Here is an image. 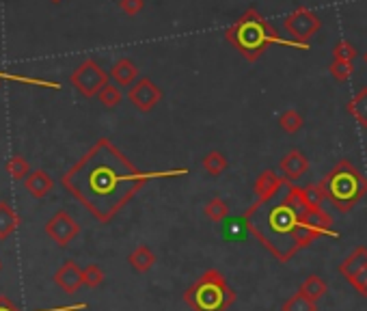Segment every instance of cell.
<instances>
[{
  "instance_id": "4fadbf2b",
  "label": "cell",
  "mask_w": 367,
  "mask_h": 311,
  "mask_svg": "<svg viewBox=\"0 0 367 311\" xmlns=\"http://www.w3.org/2000/svg\"><path fill=\"white\" fill-rule=\"evenodd\" d=\"M365 268H367V246H357L350 255L339 264V272L348 283H350Z\"/></svg>"
},
{
  "instance_id": "4dcf8cb0",
  "label": "cell",
  "mask_w": 367,
  "mask_h": 311,
  "mask_svg": "<svg viewBox=\"0 0 367 311\" xmlns=\"http://www.w3.org/2000/svg\"><path fill=\"white\" fill-rule=\"evenodd\" d=\"M350 285L359 292L361 296H365V299H367V268H365L363 272H359V275L350 281Z\"/></svg>"
},
{
  "instance_id": "7402d4cb",
  "label": "cell",
  "mask_w": 367,
  "mask_h": 311,
  "mask_svg": "<svg viewBox=\"0 0 367 311\" xmlns=\"http://www.w3.org/2000/svg\"><path fill=\"white\" fill-rule=\"evenodd\" d=\"M205 217L210 219V221H214V223H221V221H225L227 219V214H229V205H227V201L225 199H221V197H214V199H210L207 203H205Z\"/></svg>"
},
{
  "instance_id": "e575fe53",
  "label": "cell",
  "mask_w": 367,
  "mask_h": 311,
  "mask_svg": "<svg viewBox=\"0 0 367 311\" xmlns=\"http://www.w3.org/2000/svg\"><path fill=\"white\" fill-rule=\"evenodd\" d=\"M365 63H367V52H365Z\"/></svg>"
},
{
  "instance_id": "30bf717a",
  "label": "cell",
  "mask_w": 367,
  "mask_h": 311,
  "mask_svg": "<svg viewBox=\"0 0 367 311\" xmlns=\"http://www.w3.org/2000/svg\"><path fill=\"white\" fill-rule=\"evenodd\" d=\"M287 184H292V182H287L285 178H281V175H277L275 171H262L257 175V180H255V201L257 203H268V201H273L277 194L281 192V188H287Z\"/></svg>"
},
{
  "instance_id": "8fae6325",
  "label": "cell",
  "mask_w": 367,
  "mask_h": 311,
  "mask_svg": "<svg viewBox=\"0 0 367 311\" xmlns=\"http://www.w3.org/2000/svg\"><path fill=\"white\" fill-rule=\"evenodd\" d=\"M54 283L59 285L67 294H76L80 289V285H85L83 281V270L78 268L74 260H67L59 270L54 272Z\"/></svg>"
},
{
  "instance_id": "484cf974",
  "label": "cell",
  "mask_w": 367,
  "mask_h": 311,
  "mask_svg": "<svg viewBox=\"0 0 367 311\" xmlns=\"http://www.w3.org/2000/svg\"><path fill=\"white\" fill-rule=\"evenodd\" d=\"M98 100H100V104H102L104 108H114V106L121 104V91H119V87H114V85L108 83V85L100 91Z\"/></svg>"
},
{
  "instance_id": "ac0fdd59",
  "label": "cell",
  "mask_w": 367,
  "mask_h": 311,
  "mask_svg": "<svg viewBox=\"0 0 367 311\" xmlns=\"http://www.w3.org/2000/svg\"><path fill=\"white\" fill-rule=\"evenodd\" d=\"M348 112H350L355 119L359 121L361 128L367 130V87H361L355 95H352V100L348 102Z\"/></svg>"
},
{
  "instance_id": "3957f363",
  "label": "cell",
  "mask_w": 367,
  "mask_h": 311,
  "mask_svg": "<svg viewBox=\"0 0 367 311\" xmlns=\"http://www.w3.org/2000/svg\"><path fill=\"white\" fill-rule=\"evenodd\" d=\"M225 39L234 46L240 56L248 63H255L257 58L270 48V46H285V48H296V50H309L292 39L281 37L268 19L257 9H246L234 24L225 31Z\"/></svg>"
},
{
  "instance_id": "7a4b0ae2",
  "label": "cell",
  "mask_w": 367,
  "mask_h": 311,
  "mask_svg": "<svg viewBox=\"0 0 367 311\" xmlns=\"http://www.w3.org/2000/svg\"><path fill=\"white\" fill-rule=\"evenodd\" d=\"M316 210L307 203L305 188L287 184L281 201L253 203L244 212V225L273 255L287 264L324 233L309 223L307 214Z\"/></svg>"
},
{
  "instance_id": "9c48e42d",
  "label": "cell",
  "mask_w": 367,
  "mask_h": 311,
  "mask_svg": "<svg viewBox=\"0 0 367 311\" xmlns=\"http://www.w3.org/2000/svg\"><path fill=\"white\" fill-rule=\"evenodd\" d=\"M46 233L59 244V246H67L76 236L80 233V225L76 223V219L71 217L69 212L59 210L54 217L46 223Z\"/></svg>"
},
{
  "instance_id": "d4e9b609",
  "label": "cell",
  "mask_w": 367,
  "mask_h": 311,
  "mask_svg": "<svg viewBox=\"0 0 367 311\" xmlns=\"http://www.w3.org/2000/svg\"><path fill=\"white\" fill-rule=\"evenodd\" d=\"M357 56H359L357 46L348 42V39H341V42H337L335 48H333V58H335V61H350L352 63Z\"/></svg>"
},
{
  "instance_id": "44dd1931",
  "label": "cell",
  "mask_w": 367,
  "mask_h": 311,
  "mask_svg": "<svg viewBox=\"0 0 367 311\" xmlns=\"http://www.w3.org/2000/svg\"><path fill=\"white\" fill-rule=\"evenodd\" d=\"M279 126H281L283 132H287V134H296V132H300L302 126H305V117H302L298 110H294V108H287V110H283V112L279 115Z\"/></svg>"
},
{
  "instance_id": "e0dca14e",
  "label": "cell",
  "mask_w": 367,
  "mask_h": 311,
  "mask_svg": "<svg viewBox=\"0 0 367 311\" xmlns=\"http://www.w3.org/2000/svg\"><path fill=\"white\" fill-rule=\"evenodd\" d=\"M128 262L137 272H147V270H151L153 264H156V255H153V251L147 244H139L128 255Z\"/></svg>"
},
{
  "instance_id": "1f68e13d",
  "label": "cell",
  "mask_w": 367,
  "mask_h": 311,
  "mask_svg": "<svg viewBox=\"0 0 367 311\" xmlns=\"http://www.w3.org/2000/svg\"><path fill=\"white\" fill-rule=\"evenodd\" d=\"M0 311H20L17 305H13L7 296H0Z\"/></svg>"
},
{
  "instance_id": "ffe728a7",
  "label": "cell",
  "mask_w": 367,
  "mask_h": 311,
  "mask_svg": "<svg viewBox=\"0 0 367 311\" xmlns=\"http://www.w3.org/2000/svg\"><path fill=\"white\" fill-rule=\"evenodd\" d=\"M201 167L207 175H212V178H219V175L225 173L227 169V158L219 151V149H212L203 156V160H201Z\"/></svg>"
},
{
  "instance_id": "f1b7e54d",
  "label": "cell",
  "mask_w": 367,
  "mask_h": 311,
  "mask_svg": "<svg viewBox=\"0 0 367 311\" xmlns=\"http://www.w3.org/2000/svg\"><path fill=\"white\" fill-rule=\"evenodd\" d=\"M305 199H307V203L311 205V208H322V201H326L322 186H320V184H309V186H305Z\"/></svg>"
},
{
  "instance_id": "8992f818",
  "label": "cell",
  "mask_w": 367,
  "mask_h": 311,
  "mask_svg": "<svg viewBox=\"0 0 367 311\" xmlns=\"http://www.w3.org/2000/svg\"><path fill=\"white\" fill-rule=\"evenodd\" d=\"M283 28L292 42L309 48V42H311L314 35H318L322 28V17L314 9L298 7L296 11H292L283 19Z\"/></svg>"
},
{
  "instance_id": "52a82bcc",
  "label": "cell",
  "mask_w": 367,
  "mask_h": 311,
  "mask_svg": "<svg viewBox=\"0 0 367 311\" xmlns=\"http://www.w3.org/2000/svg\"><path fill=\"white\" fill-rule=\"evenodd\" d=\"M110 74L102 69V65L93 58H87L78 67H76L69 76L71 87L85 97H98L100 91L108 85Z\"/></svg>"
},
{
  "instance_id": "4316f807",
  "label": "cell",
  "mask_w": 367,
  "mask_h": 311,
  "mask_svg": "<svg viewBox=\"0 0 367 311\" xmlns=\"http://www.w3.org/2000/svg\"><path fill=\"white\" fill-rule=\"evenodd\" d=\"M83 281L87 287H98L104 283V270L98 264H89L87 268H83Z\"/></svg>"
},
{
  "instance_id": "f546056e",
  "label": "cell",
  "mask_w": 367,
  "mask_h": 311,
  "mask_svg": "<svg viewBox=\"0 0 367 311\" xmlns=\"http://www.w3.org/2000/svg\"><path fill=\"white\" fill-rule=\"evenodd\" d=\"M119 7L126 15L134 17V15H139L145 7V0H119Z\"/></svg>"
},
{
  "instance_id": "d6a6232c",
  "label": "cell",
  "mask_w": 367,
  "mask_h": 311,
  "mask_svg": "<svg viewBox=\"0 0 367 311\" xmlns=\"http://www.w3.org/2000/svg\"><path fill=\"white\" fill-rule=\"evenodd\" d=\"M50 3H54V5H56V3H61V0H50Z\"/></svg>"
},
{
  "instance_id": "ba28073f",
  "label": "cell",
  "mask_w": 367,
  "mask_h": 311,
  "mask_svg": "<svg viewBox=\"0 0 367 311\" xmlns=\"http://www.w3.org/2000/svg\"><path fill=\"white\" fill-rule=\"evenodd\" d=\"M128 100L141 112H151L162 102V89L151 78H139L128 91Z\"/></svg>"
},
{
  "instance_id": "9a60e30c",
  "label": "cell",
  "mask_w": 367,
  "mask_h": 311,
  "mask_svg": "<svg viewBox=\"0 0 367 311\" xmlns=\"http://www.w3.org/2000/svg\"><path fill=\"white\" fill-rule=\"evenodd\" d=\"M24 188H26V192L31 194V197L42 199L54 188V180L50 178V173L40 169V171H33L28 178L24 180Z\"/></svg>"
},
{
  "instance_id": "5b68a950",
  "label": "cell",
  "mask_w": 367,
  "mask_h": 311,
  "mask_svg": "<svg viewBox=\"0 0 367 311\" xmlns=\"http://www.w3.org/2000/svg\"><path fill=\"white\" fill-rule=\"evenodd\" d=\"M184 303L192 311H227L236 303V292L221 270L210 268L184 292Z\"/></svg>"
},
{
  "instance_id": "7c38bea8",
  "label": "cell",
  "mask_w": 367,
  "mask_h": 311,
  "mask_svg": "<svg viewBox=\"0 0 367 311\" xmlns=\"http://www.w3.org/2000/svg\"><path fill=\"white\" fill-rule=\"evenodd\" d=\"M279 169L287 182H296L309 171V160L300 149H292L283 156V160L279 162Z\"/></svg>"
},
{
  "instance_id": "cb8c5ba5",
  "label": "cell",
  "mask_w": 367,
  "mask_h": 311,
  "mask_svg": "<svg viewBox=\"0 0 367 311\" xmlns=\"http://www.w3.org/2000/svg\"><path fill=\"white\" fill-rule=\"evenodd\" d=\"M7 173L11 175L13 180H26L28 175H31V167L28 162L22 158V156H11V158L7 160Z\"/></svg>"
},
{
  "instance_id": "277c9868",
  "label": "cell",
  "mask_w": 367,
  "mask_h": 311,
  "mask_svg": "<svg viewBox=\"0 0 367 311\" xmlns=\"http://www.w3.org/2000/svg\"><path fill=\"white\" fill-rule=\"evenodd\" d=\"M326 201L339 212H350L365 194L367 178L350 160H339L320 182Z\"/></svg>"
},
{
  "instance_id": "5bb4252c",
  "label": "cell",
  "mask_w": 367,
  "mask_h": 311,
  "mask_svg": "<svg viewBox=\"0 0 367 311\" xmlns=\"http://www.w3.org/2000/svg\"><path fill=\"white\" fill-rule=\"evenodd\" d=\"M110 78L114 81V85H119V87H132L139 81V67L132 58L123 56L110 67Z\"/></svg>"
},
{
  "instance_id": "83f0119b",
  "label": "cell",
  "mask_w": 367,
  "mask_h": 311,
  "mask_svg": "<svg viewBox=\"0 0 367 311\" xmlns=\"http://www.w3.org/2000/svg\"><path fill=\"white\" fill-rule=\"evenodd\" d=\"M328 72H331V76L335 78L337 83H343V81H348V78L352 76L355 65L350 61H335V58H333V63L328 65Z\"/></svg>"
},
{
  "instance_id": "6da1fadb",
  "label": "cell",
  "mask_w": 367,
  "mask_h": 311,
  "mask_svg": "<svg viewBox=\"0 0 367 311\" xmlns=\"http://www.w3.org/2000/svg\"><path fill=\"white\" fill-rule=\"evenodd\" d=\"M188 169L141 171L108 139H100L63 178V188L100 223H110L147 182L178 178Z\"/></svg>"
},
{
  "instance_id": "d590c367",
  "label": "cell",
  "mask_w": 367,
  "mask_h": 311,
  "mask_svg": "<svg viewBox=\"0 0 367 311\" xmlns=\"http://www.w3.org/2000/svg\"><path fill=\"white\" fill-rule=\"evenodd\" d=\"M0 85H3V78H0Z\"/></svg>"
},
{
  "instance_id": "603a6c76",
  "label": "cell",
  "mask_w": 367,
  "mask_h": 311,
  "mask_svg": "<svg viewBox=\"0 0 367 311\" xmlns=\"http://www.w3.org/2000/svg\"><path fill=\"white\" fill-rule=\"evenodd\" d=\"M281 311H318V303L309 301L307 296L300 294V292H296L294 296H289V299L283 303Z\"/></svg>"
},
{
  "instance_id": "836d02e7",
  "label": "cell",
  "mask_w": 367,
  "mask_h": 311,
  "mask_svg": "<svg viewBox=\"0 0 367 311\" xmlns=\"http://www.w3.org/2000/svg\"><path fill=\"white\" fill-rule=\"evenodd\" d=\"M0 270H3V260H0Z\"/></svg>"
},
{
  "instance_id": "d6986e66",
  "label": "cell",
  "mask_w": 367,
  "mask_h": 311,
  "mask_svg": "<svg viewBox=\"0 0 367 311\" xmlns=\"http://www.w3.org/2000/svg\"><path fill=\"white\" fill-rule=\"evenodd\" d=\"M326 289H328V285H326V281L320 275H309L298 287L300 294L307 296L309 301H314V303H318L326 294Z\"/></svg>"
},
{
  "instance_id": "2e32d148",
  "label": "cell",
  "mask_w": 367,
  "mask_h": 311,
  "mask_svg": "<svg viewBox=\"0 0 367 311\" xmlns=\"http://www.w3.org/2000/svg\"><path fill=\"white\" fill-rule=\"evenodd\" d=\"M20 227V217L17 212L11 208V203L0 201V242L9 240L13 233Z\"/></svg>"
}]
</instances>
